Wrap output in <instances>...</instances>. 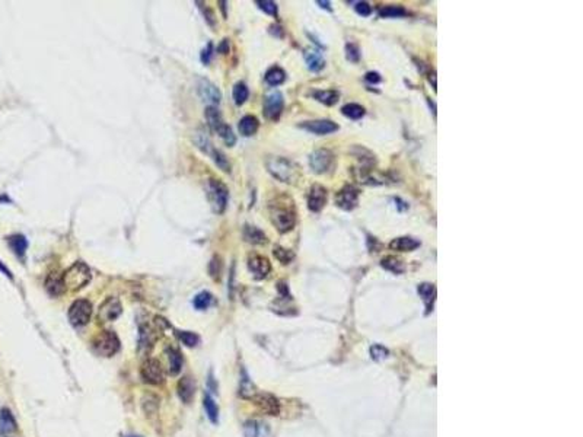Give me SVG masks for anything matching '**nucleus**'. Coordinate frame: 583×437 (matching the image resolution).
<instances>
[{
  "label": "nucleus",
  "instance_id": "nucleus-16",
  "mask_svg": "<svg viewBox=\"0 0 583 437\" xmlns=\"http://www.w3.org/2000/svg\"><path fill=\"white\" fill-rule=\"evenodd\" d=\"M252 401H255V404H257L264 412H267V414H270V415H277V414L280 412V404H278V401H277L271 393H262V392H258V393L254 396Z\"/></svg>",
  "mask_w": 583,
  "mask_h": 437
},
{
  "label": "nucleus",
  "instance_id": "nucleus-17",
  "mask_svg": "<svg viewBox=\"0 0 583 437\" xmlns=\"http://www.w3.org/2000/svg\"><path fill=\"white\" fill-rule=\"evenodd\" d=\"M194 393H196V383L191 377L185 376L183 377L180 382H178V395L181 398V401L185 404H190L194 398Z\"/></svg>",
  "mask_w": 583,
  "mask_h": 437
},
{
  "label": "nucleus",
  "instance_id": "nucleus-34",
  "mask_svg": "<svg viewBox=\"0 0 583 437\" xmlns=\"http://www.w3.org/2000/svg\"><path fill=\"white\" fill-rule=\"evenodd\" d=\"M314 98L325 105H334L340 98V93L337 91H317L314 92Z\"/></svg>",
  "mask_w": 583,
  "mask_h": 437
},
{
  "label": "nucleus",
  "instance_id": "nucleus-41",
  "mask_svg": "<svg viewBox=\"0 0 583 437\" xmlns=\"http://www.w3.org/2000/svg\"><path fill=\"white\" fill-rule=\"evenodd\" d=\"M212 156H213V161H215L216 165L219 166L222 171H225V172H229L230 164H229V161H228V158H226V155H225L223 152L213 149V151H212Z\"/></svg>",
  "mask_w": 583,
  "mask_h": 437
},
{
  "label": "nucleus",
  "instance_id": "nucleus-38",
  "mask_svg": "<svg viewBox=\"0 0 583 437\" xmlns=\"http://www.w3.org/2000/svg\"><path fill=\"white\" fill-rule=\"evenodd\" d=\"M407 15V11L401 6H386L379 11L381 18H402Z\"/></svg>",
  "mask_w": 583,
  "mask_h": 437
},
{
  "label": "nucleus",
  "instance_id": "nucleus-48",
  "mask_svg": "<svg viewBox=\"0 0 583 437\" xmlns=\"http://www.w3.org/2000/svg\"><path fill=\"white\" fill-rule=\"evenodd\" d=\"M366 80H368L369 83H379L381 82V76L376 72H369L368 75H366Z\"/></svg>",
  "mask_w": 583,
  "mask_h": 437
},
{
  "label": "nucleus",
  "instance_id": "nucleus-52",
  "mask_svg": "<svg viewBox=\"0 0 583 437\" xmlns=\"http://www.w3.org/2000/svg\"><path fill=\"white\" fill-rule=\"evenodd\" d=\"M125 437H140V436H134V434H128V436H125Z\"/></svg>",
  "mask_w": 583,
  "mask_h": 437
},
{
  "label": "nucleus",
  "instance_id": "nucleus-11",
  "mask_svg": "<svg viewBox=\"0 0 583 437\" xmlns=\"http://www.w3.org/2000/svg\"><path fill=\"white\" fill-rule=\"evenodd\" d=\"M121 312H123V308H121L120 301L117 298H108L107 301L102 302V305L99 306L98 317L104 322H109V321L117 319L121 315Z\"/></svg>",
  "mask_w": 583,
  "mask_h": 437
},
{
  "label": "nucleus",
  "instance_id": "nucleus-20",
  "mask_svg": "<svg viewBox=\"0 0 583 437\" xmlns=\"http://www.w3.org/2000/svg\"><path fill=\"white\" fill-rule=\"evenodd\" d=\"M158 335L149 325H141L138 332V348L140 350H151L154 347Z\"/></svg>",
  "mask_w": 583,
  "mask_h": 437
},
{
  "label": "nucleus",
  "instance_id": "nucleus-30",
  "mask_svg": "<svg viewBox=\"0 0 583 437\" xmlns=\"http://www.w3.org/2000/svg\"><path fill=\"white\" fill-rule=\"evenodd\" d=\"M8 242H9L11 249L15 252L16 255L24 256L25 251H27V248H28V241L25 239V236H22V235H14V236H11V238L8 239Z\"/></svg>",
  "mask_w": 583,
  "mask_h": 437
},
{
  "label": "nucleus",
  "instance_id": "nucleus-21",
  "mask_svg": "<svg viewBox=\"0 0 583 437\" xmlns=\"http://www.w3.org/2000/svg\"><path fill=\"white\" fill-rule=\"evenodd\" d=\"M304 57H305V61H307L309 70H312V72H320L321 69H324V66H325L323 54H321L318 50H315V48H309V50H307V51L304 53Z\"/></svg>",
  "mask_w": 583,
  "mask_h": 437
},
{
  "label": "nucleus",
  "instance_id": "nucleus-44",
  "mask_svg": "<svg viewBox=\"0 0 583 437\" xmlns=\"http://www.w3.org/2000/svg\"><path fill=\"white\" fill-rule=\"evenodd\" d=\"M370 354H372V357L375 360H381V359H385L388 356V350L384 346H381V344H376V346H373L370 348Z\"/></svg>",
  "mask_w": 583,
  "mask_h": 437
},
{
  "label": "nucleus",
  "instance_id": "nucleus-42",
  "mask_svg": "<svg viewBox=\"0 0 583 437\" xmlns=\"http://www.w3.org/2000/svg\"><path fill=\"white\" fill-rule=\"evenodd\" d=\"M273 252H274V256H276L281 264H289L292 259H293V256H295L290 249H284V248H281V246H276Z\"/></svg>",
  "mask_w": 583,
  "mask_h": 437
},
{
  "label": "nucleus",
  "instance_id": "nucleus-5",
  "mask_svg": "<svg viewBox=\"0 0 583 437\" xmlns=\"http://www.w3.org/2000/svg\"><path fill=\"white\" fill-rule=\"evenodd\" d=\"M207 197H209V201H210L212 209L215 213L220 214L225 211L226 204H228L229 191L223 182H220L219 180H210L207 182Z\"/></svg>",
  "mask_w": 583,
  "mask_h": 437
},
{
  "label": "nucleus",
  "instance_id": "nucleus-6",
  "mask_svg": "<svg viewBox=\"0 0 583 437\" xmlns=\"http://www.w3.org/2000/svg\"><path fill=\"white\" fill-rule=\"evenodd\" d=\"M92 315V305L89 301L85 299H77L72 303L69 309V321L75 327H82L86 325Z\"/></svg>",
  "mask_w": 583,
  "mask_h": 437
},
{
  "label": "nucleus",
  "instance_id": "nucleus-25",
  "mask_svg": "<svg viewBox=\"0 0 583 437\" xmlns=\"http://www.w3.org/2000/svg\"><path fill=\"white\" fill-rule=\"evenodd\" d=\"M418 295L420 298L423 299V302L426 303V309H427V314L431 311L433 308V302L436 299V287L430 283H423L418 286Z\"/></svg>",
  "mask_w": 583,
  "mask_h": 437
},
{
  "label": "nucleus",
  "instance_id": "nucleus-33",
  "mask_svg": "<svg viewBox=\"0 0 583 437\" xmlns=\"http://www.w3.org/2000/svg\"><path fill=\"white\" fill-rule=\"evenodd\" d=\"M206 118H207V122H209V125L212 127L213 131H217V128L223 124L222 115H220V112L217 111L216 106H207L206 108Z\"/></svg>",
  "mask_w": 583,
  "mask_h": 437
},
{
  "label": "nucleus",
  "instance_id": "nucleus-35",
  "mask_svg": "<svg viewBox=\"0 0 583 437\" xmlns=\"http://www.w3.org/2000/svg\"><path fill=\"white\" fill-rule=\"evenodd\" d=\"M341 112L352 120H359L365 115V108L359 104H347L341 108Z\"/></svg>",
  "mask_w": 583,
  "mask_h": 437
},
{
  "label": "nucleus",
  "instance_id": "nucleus-10",
  "mask_svg": "<svg viewBox=\"0 0 583 437\" xmlns=\"http://www.w3.org/2000/svg\"><path fill=\"white\" fill-rule=\"evenodd\" d=\"M197 88H199L197 91H199L200 98H201L204 102H207L210 106H215L220 102L222 93H220V91L217 89V86L213 85L210 80H207V79H200Z\"/></svg>",
  "mask_w": 583,
  "mask_h": 437
},
{
  "label": "nucleus",
  "instance_id": "nucleus-50",
  "mask_svg": "<svg viewBox=\"0 0 583 437\" xmlns=\"http://www.w3.org/2000/svg\"><path fill=\"white\" fill-rule=\"evenodd\" d=\"M0 271H3L5 274H6V275H8V277H9V278H12V274H11V271H9V270H8L5 265H2V264H0Z\"/></svg>",
  "mask_w": 583,
  "mask_h": 437
},
{
  "label": "nucleus",
  "instance_id": "nucleus-47",
  "mask_svg": "<svg viewBox=\"0 0 583 437\" xmlns=\"http://www.w3.org/2000/svg\"><path fill=\"white\" fill-rule=\"evenodd\" d=\"M212 50H213V46L212 44H207V48H204L203 50V54H201V61L203 63H209L210 61V56H212Z\"/></svg>",
  "mask_w": 583,
  "mask_h": 437
},
{
  "label": "nucleus",
  "instance_id": "nucleus-43",
  "mask_svg": "<svg viewBox=\"0 0 583 437\" xmlns=\"http://www.w3.org/2000/svg\"><path fill=\"white\" fill-rule=\"evenodd\" d=\"M257 5H258V8H260L261 11H264L265 14L273 16L277 15V5L274 2H271V0H258Z\"/></svg>",
  "mask_w": 583,
  "mask_h": 437
},
{
  "label": "nucleus",
  "instance_id": "nucleus-19",
  "mask_svg": "<svg viewBox=\"0 0 583 437\" xmlns=\"http://www.w3.org/2000/svg\"><path fill=\"white\" fill-rule=\"evenodd\" d=\"M46 288L47 292L51 295V296H60L64 293L66 287H64V281H63V275L57 274V272H51L46 280Z\"/></svg>",
  "mask_w": 583,
  "mask_h": 437
},
{
  "label": "nucleus",
  "instance_id": "nucleus-32",
  "mask_svg": "<svg viewBox=\"0 0 583 437\" xmlns=\"http://www.w3.org/2000/svg\"><path fill=\"white\" fill-rule=\"evenodd\" d=\"M286 79V73L283 69L280 67H271L267 73H265V82L271 86H278L280 83H283Z\"/></svg>",
  "mask_w": 583,
  "mask_h": 437
},
{
  "label": "nucleus",
  "instance_id": "nucleus-14",
  "mask_svg": "<svg viewBox=\"0 0 583 437\" xmlns=\"http://www.w3.org/2000/svg\"><path fill=\"white\" fill-rule=\"evenodd\" d=\"M327 203V190L324 188L323 185L320 184H315L311 187V191H309V197H308V207L311 211H321L324 209Z\"/></svg>",
  "mask_w": 583,
  "mask_h": 437
},
{
  "label": "nucleus",
  "instance_id": "nucleus-1",
  "mask_svg": "<svg viewBox=\"0 0 583 437\" xmlns=\"http://www.w3.org/2000/svg\"><path fill=\"white\" fill-rule=\"evenodd\" d=\"M286 197L283 198H277L276 203H271L270 204V214H271V220L274 223V226L277 227L278 232L284 233V232H289L293 229L295 223H296V216H295V210H293V201H284Z\"/></svg>",
  "mask_w": 583,
  "mask_h": 437
},
{
  "label": "nucleus",
  "instance_id": "nucleus-18",
  "mask_svg": "<svg viewBox=\"0 0 583 437\" xmlns=\"http://www.w3.org/2000/svg\"><path fill=\"white\" fill-rule=\"evenodd\" d=\"M16 428H18V425H16V420L14 418L12 412L8 408L0 409V434L9 436L14 431H16Z\"/></svg>",
  "mask_w": 583,
  "mask_h": 437
},
{
  "label": "nucleus",
  "instance_id": "nucleus-51",
  "mask_svg": "<svg viewBox=\"0 0 583 437\" xmlns=\"http://www.w3.org/2000/svg\"><path fill=\"white\" fill-rule=\"evenodd\" d=\"M318 5H321L323 8H328V9H330V2H321V0H320Z\"/></svg>",
  "mask_w": 583,
  "mask_h": 437
},
{
  "label": "nucleus",
  "instance_id": "nucleus-9",
  "mask_svg": "<svg viewBox=\"0 0 583 437\" xmlns=\"http://www.w3.org/2000/svg\"><path fill=\"white\" fill-rule=\"evenodd\" d=\"M283 95L280 92H271L265 96L264 99V115L268 120H277L281 115L283 111Z\"/></svg>",
  "mask_w": 583,
  "mask_h": 437
},
{
  "label": "nucleus",
  "instance_id": "nucleus-4",
  "mask_svg": "<svg viewBox=\"0 0 583 437\" xmlns=\"http://www.w3.org/2000/svg\"><path fill=\"white\" fill-rule=\"evenodd\" d=\"M93 351L102 357H112L120 350V340L112 331H102L92 341Z\"/></svg>",
  "mask_w": 583,
  "mask_h": 437
},
{
  "label": "nucleus",
  "instance_id": "nucleus-26",
  "mask_svg": "<svg viewBox=\"0 0 583 437\" xmlns=\"http://www.w3.org/2000/svg\"><path fill=\"white\" fill-rule=\"evenodd\" d=\"M245 437H268V428L260 421H248L244 427Z\"/></svg>",
  "mask_w": 583,
  "mask_h": 437
},
{
  "label": "nucleus",
  "instance_id": "nucleus-12",
  "mask_svg": "<svg viewBox=\"0 0 583 437\" xmlns=\"http://www.w3.org/2000/svg\"><path fill=\"white\" fill-rule=\"evenodd\" d=\"M359 203V191L354 187H344L337 196H336V204L343 210H353Z\"/></svg>",
  "mask_w": 583,
  "mask_h": 437
},
{
  "label": "nucleus",
  "instance_id": "nucleus-15",
  "mask_svg": "<svg viewBox=\"0 0 583 437\" xmlns=\"http://www.w3.org/2000/svg\"><path fill=\"white\" fill-rule=\"evenodd\" d=\"M248 268L254 274V277L257 280H261V278L267 277V274L271 270V265H270V261L267 258L261 255H254L248 259Z\"/></svg>",
  "mask_w": 583,
  "mask_h": 437
},
{
  "label": "nucleus",
  "instance_id": "nucleus-8",
  "mask_svg": "<svg viewBox=\"0 0 583 437\" xmlns=\"http://www.w3.org/2000/svg\"><path fill=\"white\" fill-rule=\"evenodd\" d=\"M309 165L315 174H325L334 165V155L327 149H318L309 156Z\"/></svg>",
  "mask_w": 583,
  "mask_h": 437
},
{
  "label": "nucleus",
  "instance_id": "nucleus-31",
  "mask_svg": "<svg viewBox=\"0 0 583 437\" xmlns=\"http://www.w3.org/2000/svg\"><path fill=\"white\" fill-rule=\"evenodd\" d=\"M203 405H204V409H206V414H207L209 420L213 422V424H216V422L219 421V407L216 405L215 399H213L209 393L204 395Z\"/></svg>",
  "mask_w": 583,
  "mask_h": 437
},
{
  "label": "nucleus",
  "instance_id": "nucleus-13",
  "mask_svg": "<svg viewBox=\"0 0 583 437\" xmlns=\"http://www.w3.org/2000/svg\"><path fill=\"white\" fill-rule=\"evenodd\" d=\"M302 128H305L309 133H314V134H318V136H325V134H331L334 131L338 130V125L336 122L330 120H317V121H307L304 124H301Z\"/></svg>",
  "mask_w": 583,
  "mask_h": 437
},
{
  "label": "nucleus",
  "instance_id": "nucleus-37",
  "mask_svg": "<svg viewBox=\"0 0 583 437\" xmlns=\"http://www.w3.org/2000/svg\"><path fill=\"white\" fill-rule=\"evenodd\" d=\"M248 95H249V92H248L245 83L239 82L233 86V101L236 105H242L248 99Z\"/></svg>",
  "mask_w": 583,
  "mask_h": 437
},
{
  "label": "nucleus",
  "instance_id": "nucleus-39",
  "mask_svg": "<svg viewBox=\"0 0 583 437\" xmlns=\"http://www.w3.org/2000/svg\"><path fill=\"white\" fill-rule=\"evenodd\" d=\"M180 341L187 347H196L200 343V337L197 334L190 331H178L177 332Z\"/></svg>",
  "mask_w": 583,
  "mask_h": 437
},
{
  "label": "nucleus",
  "instance_id": "nucleus-49",
  "mask_svg": "<svg viewBox=\"0 0 583 437\" xmlns=\"http://www.w3.org/2000/svg\"><path fill=\"white\" fill-rule=\"evenodd\" d=\"M219 50H220L223 54H225V53H228V41H226V40L223 41V44H222V46L219 47Z\"/></svg>",
  "mask_w": 583,
  "mask_h": 437
},
{
  "label": "nucleus",
  "instance_id": "nucleus-45",
  "mask_svg": "<svg viewBox=\"0 0 583 437\" xmlns=\"http://www.w3.org/2000/svg\"><path fill=\"white\" fill-rule=\"evenodd\" d=\"M356 12L362 16H369L372 14V8L366 2H359V3H356Z\"/></svg>",
  "mask_w": 583,
  "mask_h": 437
},
{
  "label": "nucleus",
  "instance_id": "nucleus-22",
  "mask_svg": "<svg viewBox=\"0 0 583 437\" xmlns=\"http://www.w3.org/2000/svg\"><path fill=\"white\" fill-rule=\"evenodd\" d=\"M167 357H168V370L172 376H177L181 372L183 367V356L177 348H168L167 350Z\"/></svg>",
  "mask_w": 583,
  "mask_h": 437
},
{
  "label": "nucleus",
  "instance_id": "nucleus-46",
  "mask_svg": "<svg viewBox=\"0 0 583 437\" xmlns=\"http://www.w3.org/2000/svg\"><path fill=\"white\" fill-rule=\"evenodd\" d=\"M360 57L359 54V48L354 44H347V59L350 61H357Z\"/></svg>",
  "mask_w": 583,
  "mask_h": 437
},
{
  "label": "nucleus",
  "instance_id": "nucleus-7",
  "mask_svg": "<svg viewBox=\"0 0 583 437\" xmlns=\"http://www.w3.org/2000/svg\"><path fill=\"white\" fill-rule=\"evenodd\" d=\"M140 375L143 377V380L146 383H151V385H162L164 380H165V373H164V367L162 364L155 360V359H149L143 363L141 366V370H140Z\"/></svg>",
  "mask_w": 583,
  "mask_h": 437
},
{
  "label": "nucleus",
  "instance_id": "nucleus-29",
  "mask_svg": "<svg viewBox=\"0 0 583 437\" xmlns=\"http://www.w3.org/2000/svg\"><path fill=\"white\" fill-rule=\"evenodd\" d=\"M244 238L249 243H254V245H261V243H265V241H267L265 235L261 232L258 227L255 226H245V229H244Z\"/></svg>",
  "mask_w": 583,
  "mask_h": 437
},
{
  "label": "nucleus",
  "instance_id": "nucleus-24",
  "mask_svg": "<svg viewBox=\"0 0 583 437\" xmlns=\"http://www.w3.org/2000/svg\"><path fill=\"white\" fill-rule=\"evenodd\" d=\"M258 125H260V122H258V120L254 115H245L244 118H241V121H239L238 128H239V133L242 136L249 137L257 133Z\"/></svg>",
  "mask_w": 583,
  "mask_h": 437
},
{
  "label": "nucleus",
  "instance_id": "nucleus-40",
  "mask_svg": "<svg viewBox=\"0 0 583 437\" xmlns=\"http://www.w3.org/2000/svg\"><path fill=\"white\" fill-rule=\"evenodd\" d=\"M219 136L223 138V141L228 144V146H233L235 144V141H236V137H235V134H233V131H232V128H230L228 124H222L219 128H217V131H216Z\"/></svg>",
  "mask_w": 583,
  "mask_h": 437
},
{
  "label": "nucleus",
  "instance_id": "nucleus-28",
  "mask_svg": "<svg viewBox=\"0 0 583 437\" xmlns=\"http://www.w3.org/2000/svg\"><path fill=\"white\" fill-rule=\"evenodd\" d=\"M381 265L385 270L394 272V274H401V272L405 271V264L397 256H385L381 261Z\"/></svg>",
  "mask_w": 583,
  "mask_h": 437
},
{
  "label": "nucleus",
  "instance_id": "nucleus-27",
  "mask_svg": "<svg viewBox=\"0 0 583 437\" xmlns=\"http://www.w3.org/2000/svg\"><path fill=\"white\" fill-rule=\"evenodd\" d=\"M257 393H258V391L254 386V383L249 380V377L245 372H242V379H241V385H239V395L245 399H254V396Z\"/></svg>",
  "mask_w": 583,
  "mask_h": 437
},
{
  "label": "nucleus",
  "instance_id": "nucleus-2",
  "mask_svg": "<svg viewBox=\"0 0 583 437\" xmlns=\"http://www.w3.org/2000/svg\"><path fill=\"white\" fill-rule=\"evenodd\" d=\"M63 281H64L66 288H69L72 292L79 290L91 281V270L82 261L75 262L67 271L63 274Z\"/></svg>",
  "mask_w": 583,
  "mask_h": 437
},
{
  "label": "nucleus",
  "instance_id": "nucleus-3",
  "mask_svg": "<svg viewBox=\"0 0 583 437\" xmlns=\"http://www.w3.org/2000/svg\"><path fill=\"white\" fill-rule=\"evenodd\" d=\"M267 169L281 182H293L298 178V168L286 158H270L267 161Z\"/></svg>",
  "mask_w": 583,
  "mask_h": 437
},
{
  "label": "nucleus",
  "instance_id": "nucleus-23",
  "mask_svg": "<svg viewBox=\"0 0 583 437\" xmlns=\"http://www.w3.org/2000/svg\"><path fill=\"white\" fill-rule=\"evenodd\" d=\"M420 246V242L415 241L413 238H408V236H402V238H397L389 243V248L394 249V251H401V252H407V251H414Z\"/></svg>",
  "mask_w": 583,
  "mask_h": 437
},
{
  "label": "nucleus",
  "instance_id": "nucleus-36",
  "mask_svg": "<svg viewBox=\"0 0 583 437\" xmlns=\"http://www.w3.org/2000/svg\"><path fill=\"white\" fill-rule=\"evenodd\" d=\"M212 301H213V296H212L209 292H201V293H199V295L194 298L193 305H194V308H196L197 311H206V309L212 305Z\"/></svg>",
  "mask_w": 583,
  "mask_h": 437
}]
</instances>
